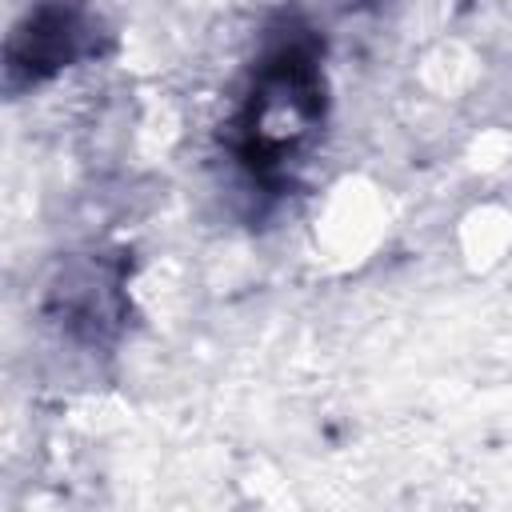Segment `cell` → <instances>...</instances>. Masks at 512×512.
Wrapping results in <instances>:
<instances>
[{
  "instance_id": "obj_1",
  "label": "cell",
  "mask_w": 512,
  "mask_h": 512,
  "mask_svg": "<svg viewBox=\"0 0 512 512\" xmlns=\"http://www.w3.org/2000/svg\"><path fill=\"white\" fill-rule=\"evenodd\" d=\"M328 112L324 40L300 16L268 28L228 124V152L252 188L280 196L320 140Z\"/></svg>"
},
{
  "instance_id": "obj_2",
  "label": "cell",
  "mask_w": 512,
  "mask_h": 512,
  "mask_svg": "<svg viewBox=\"0 0 512 512\" xmlns=\"http://www.w3.org/2000/svg\"><path fill=\"white\" fill-rule=\"evenodd\" d=\"M100 24L84 0H32L4 44V88L24 92L84 56H96Z\"/></svg>"
}]
</instances>
